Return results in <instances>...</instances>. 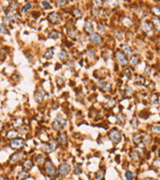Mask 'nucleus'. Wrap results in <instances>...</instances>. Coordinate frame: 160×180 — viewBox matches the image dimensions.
<instances>
[{"mask_svg":"<svg viewBox=\"0 0 160 180\" xmlns=\"http://www.w3.org/2000/svg\"><path fill=\"white\" fill-rule=\"evenodd\" d=\"M65 125H66V119L64 118L62 115H58L56 119L54 120V122H53L52 127H53V129H55V130H61L65 127Z\"/></svg>","mask_w":160,"mask_h":180,"instance_id":"1","label":"nucleus"},{"mask_svg":"<svg viewBox=\"0 0 160 180\" xmlns=\"http://www.w3.org/2000/svg\"><path fill=\"white\" fill-rule=\"evenodd\" d=\"M44 169H45V172L48 174V176H53L55 175L56 173V168L49 159H47L45 161V165H44Z\"/></svg>","mask_w":160,"mask_h":180,"instance_id":"2","label":"nucleus"},{"mask_svg":"<svg viewBox=\"0 0 160 180\" xmlns=\"http://www.w3.org/2000/svg\"><path fill=\"white\" fill-rule=\"evenodd\" d=\"M69 171H70L69 164L68 163H62L59 166V169H58V175L60 177H65L69 174Z\"/></svg>","mask_w":160,"mask_h":180,"instance_id":"3","label":"nucleus"},{"mask_svg":"<svg viewBox=\"0 0 160 180\" xmlns=\"http://www.w3.org/2000/svg\"><path fill=\"white\" fill-rule=\"evenodd\" d=\"M57 142H58V141H57V140H54V139L50 140L49 143H47V144H45V145L42 146V147H43V150L46 151V152H48V153L53 152V151H54L56 148H57Z\"/></svg>","mask_w":160,"mask_h":180,"instance_id":"4","label":"nucleus"},{"mask_svg":"<svg viewBox=\"0 0 160 180\" xmlns=\"http://www.w3.org/2000/svg\"><path fill=\"white\" fill-rule=\"evenodd\" d=\"M109 138L114 142V143H117L121 140V133L119 130L117 129H112L110 132H109Z\"/></svg>","mask_w":160,"mask_h":180,"instance_id":"5","label":"nucleus"},{"mask_svg":"<svg viewBox=\"0 0 160 180\" xmlns=\"http://www.w3.org/2000/svg\"><path fill=\"white\" fill-rule=\"evenodd\" d=\"M24 145V140L21 138H14L10 141V147L12 149H17V148H20Z\"/></svg>","mask_w":160,"mask_h":180,"instance_id":"6","label":"nucleus"},{"mask_svg":"<svg viewBox=\"0 0 160 180\" xmlns=\"http://www.w3.org/2000/svg\"><path fill=\"white\" fill-rule=\"evenodd\" d=\"M116 59L118 60V62L120 63L121 65H125V64H127V59H126V57H125L124 53H123V52H121L120 50L116 52Z\"/></svg>","mask_w":160,"mask_h":180,"instance_id":"7","label":"nucleus"},{"mask_svg":"<svg viewBox=\"0 0 160 180\" xmlns=\"http://www.w3.org/2000/svg\"><path fill=\"white\" fill-rule=\"evenodd\" d=\"M89 39H90V41H92L93 43H95V44H101L102 43L101 36H99L98 34H96V33H91L89 35Z\"/></svg>","mask_w":160,"mask_h":180,"instance_id":"8","label":"nucleus"},{"mask_svg":"<svg viewBox=\"0 0 160 180\" xmlns=\"http://www.w3.org/2000/svg\"><path fill=\"white\" fill-rule=\"evenodd\" d=\"M48 19H49L50 22L56 23V22H58V21L60 20V16H59V14L56 13V12H51V13L48 15Z\"/></svg>","mask_w":160,"mask_h":180,"instance_id":"9","label":"nucleus"},{"mask_svg":"<svg viewBox=\"0 0 160 180\" xmlns=\"http://www.w3.org/2000/svg\"><path fill=\"white\" fill-rule=\"evenodd\" d=\"M142 29L145 31L147 34H150V35L153 34V30L151 28V25H150V23H148L147 21H144V22H142Z\"/></svg>","mask_w":160,"mask_h":180,"instance_id":"10","label":"nucleus"},{"mask_svg":"<svg viewBox=\"0 0 160 180\" xmlns=\"http://www.w3.org/2000/svg\"><path fill=\"white\" fill-rule=\"evenodd\" d=\"M44 96H45V92L42 90V89L38 90V91L35 92V94H34V98H35V100H36L37 102H41L42 100H43Z\"/></svg>","mask_w":160,"mask_h":180,"instance_id":"11","label":"nucleus"},{"mask_svg":"<svg viewBox=\"0 0 160 180\" xmlns=\"http://www.w3.org/2000/svg\"><path fill=\"white\" fill-rule=\"evenodd\" d=\"M24 154L25 153H23V152H16L15 154H13L11 157H10V161H11V162L19 161L20 159H22V157L24 156Z\"/></svg>","mask_w":160,"mask_h":180,"instance_id":"12","label":"nucleus"},{"mask_svg":"<svg viewBox=\"0 0 160 180\" xmlns=\"http://www.w3.org/2000/svg\"><path fill=\"white\" fill-rule=\"evenodd\" d=\"M57 141L62 144V145H65L67 143V136L65 133H58L57 135Z\"/></svg>","mask_w":160,"mask_h":180,"instance_id":"13","label":"nucleus"},{"mask_svg":"<svg viewBox=\"0 0 160 180\" xmlns=\"http://www.w3.org/2000/svg\"><path fill=\"white\" fill-rule=\"evenodd\" d=\"M104 174H105V170L103 168L99 169V170L96 172V175L94 177V180H103L104 179Z\"/></svg>","mask_w":160,"mask_h":180,"instance_id":"14","label":"nucleus"},{"mask_svg":"<svg viewBox=\"0 0 160 180\" xmlns=\"http://www.w3.org/2000/svg\"><path fill=\"white\" fill-rule=\"evenodd\" d=\"M85 30L87 31V32H89L90 34L92 33V31H93V26H92V24H91V20L90 19H86L85 20Z\"/></svg>","mask_w":160,"mask_h":180,"instance_id":"15","label":"nucleus"},{"mask_svg":"<svg viewBox=\"0 0 160 180\" xmlns=\"http://www.w3.org/2000/svg\"><path fill=\"white\" fill-rule=\"evenodd\" d=\"M18 135V131L15 130V129H12V130H9L7 132V137L8 138H16V136Z\"/></svg>","mask_w":160,"mask_h":180,"instance_id":"16","label":"nucleus"},{"mask_svg":"<svg viewBox=\"0 0 160 180\" xmlns=\"http://www.w3.org/2000/svg\"><path fill=\"white\" fill-rule=\"evenodd\" d=\"M98 85L99 86H101L104 90H106V91H109L110 89H111V86H112V84L110 83V82H107V83H98Z\"/></svg>","mask_w":160,"mask_h":180,"instance_id":"17","label":"nucleus"},{"mask_svg":"<svg viewBox=\"0 0 160 180\" xmlns=\"http://www.w3.org/2000/svg\"><path fill=\"white\" fill-rule=\"evenodd\" d=\"M68 34H69V36L71 38H76V36H77V30L74 28V27H71L68 30Z\"/></svg>","mask_w":160,"mask_h":180,"instance_id":"18","label":"nucleus"},{"mask_svg":"<svg viewBox=\"0 0 160 180\" xmlns=\"http://www.w3.org/2000/svg\"><path fill=\"white\" fill-rule=\"evenodd\" d=\"M142 138H143V133H137V134H135L133 136V139H134V141L136 143L141 142V140H143Z\"/></svg>","mask_w":160,"mask_h":180,"instance_id":"19","label":"nucleus"},{"mask_svg":"<svg viewBox=\"0 0 160 180\" xmlns=\"http://www.w3.org/2000/svg\"><path fill=\"white\" fill-rule=\"evenodd\" d=\"M121 48H122V50H124V52H125V53H126L127 55H131V54H132V51H131L130 47L128 46V45L123 44V45L121 46Z\"/></svg>","mask_w":160,"mask_h":180,"instance_id":"20","label":"nucleus"},{"mask_svg":"<svg viewBox=\"0 0 160 180\" xmlns=\"http://www.w3.org/2000/svg\"><path fill=\"white\" fill-rule=\"evenodd\" d=\"M32 166H33V164H32V161H31V160L27 159V160H25V161H24L23 167H24L25 169H31V168H32Z\"/></svg>","mask_w":160,"mask_h":180,"instance_id":"21","label":"nucleus"},{"mask_svg":"<svg viewBox=\"0 0 160 180\" xmlns=\"http://www.w3.org/2000/svg\"><path fill=\"white\" fill-rule=\"evenodd\" d=\"M32 8V5L30 4V3H27V4H25L23 7H22V9H21V12L22 13H25V12H27L29 9H31Z\"/></svg>","mask_w":160,"mask_h":180,"instance_id":"22","label":"nucleus"},{"mask_svg":"<svg viewBox=\"0 0 160 180\" xmlns=\"http://www.w3.org/2000/svg\"><path fill=\"white\" fill-rule=\"evenodd\" d=\"M27 177H28L27 172L21 171V172H19V174H18V176H17V179H18V180H21L22 178H27Z\"/></svg>","mask_w":160,"mask_h":180,"instance_id":"23","label":"nucleus"},{"mask_svg":"<svg viewBox=\"0 0 160 180\" xmlns=\"http://www.w3.org/2000/svg\"><path fill=\"white\" fill-rule=\"evenodd\" d=\"M59 57H60V59H67V58H68L67 52H66L65 50H62L60 53H59Z\"/></svg>","mask_w":160,"mask_h":180,"instance_id":"24","label":"nucleus"},{"mask_svg":"<svg viewBox=\"0 0 160 180\" xmlns=\"http://www.w3.org/2000/svg\"><path fill=\"white\" fill-rule=\"evenodd\" d=\"M46 58H51L52 56H53V48H49L47 51H46V53H45V55H44Z\"/></svg>","mask_w":160,"mask_h":180,"instance_id":"25","label":"nucleus"},{"mask_svg":"<svg viewBox=\"0 0 160 180\" xmlns=\"http://www.w3.org/2000/svg\"><path fill=\"white\" fill-rule=\"evenodd\" d=\"M152 21H153V23H154L155 27H156V28H157L158 30H160V20H159L158 18L154 17V18L152 19Z\"/></svg>","mask_w":160,"mask_h":180,"instance_id":"26","label":"nucleus"},{"mask_svg":"<svg viewBox=\"0 0 160 180\" xmlns=\"http://www.w3.org/2000/svg\"><path fill=\"white\" fill-rule=\"evenodd\" d=\"M49 36L51 37V38H54V39H57L58 38V36H59V33L57 32L56 30H53L52 32H50L49 33Z\"/></svg>","mask_w":160,"mask_h":180,"instance_id":"27","label":"nucleus"},{"mask_svg":"<svg viewBox=\"0 0 160 180\" xmlns=\"http://www.w3.org/2000/svg\"><path fill=\"white\" fill-rule=\"evenodd\" d=\"M6 17H8L9 19H16V18H17V16L14 14V12H13V11H9V12H7V13H6Z\"/></svg>","mask_w":160,"mask_h":180,"instance_id":"28","label":"nucleus"},{"mask_svg":"<svg viewBox=\"0 0 160 180\" xmlns=\"http://www.w3.org/2000/svg\"><path fill=\"white\" fill-rule=\"evenodd\" d=\"M151 130L153 132H156V133H159L160 132V125H154L151 127Z\"/></svg>","mask_w":160,"mask_h":180,"instance_id":"29","label":"nucleus"},{"mask_svg":"<svg viewBox=\"0 0 160 180\" xmlns=\"http://www.w3.org/2000/svg\"><path fill=\"white\" fill-rule=\"evenodd\" d=\"M122 22H123V23H124V25H126V26L131 25V20H130L129 18H127V17H125V18L123 19Z\"/></svg>","mask_w":160,"mask_h":180,"instance_id":"30","label":"nucleus"},{"mask_svg":"<svg viewBox=\"0 0 160 180\" xmlns=\"http://www.w3.org/2000/svg\"><path fill=\"white\" fill-rule=\"evenodd\" d=\"M131 125H132L133 128H136V127L138 126V122H137L136 117H133V118H132V120H131Z\"/></svg>","mask_w":160,"mask_h":180,"instance_id":"31","label":"nucleus"},{"mask_svg":"<svg viewBox=\"0 0 160 180\" xmlns=\"http://www.w3.org/2000/svg\"><path fill=\"white\" fill-rule=\"evenodd\" d=\"M73 15L74 16H76V17H79V16H81V11L79 9H74V11H73Z\"/></svg>","mask_w":160,"mask_h":180,"instance_id":"32","label":"nucleus"},{"mask_svg":"<svg viewBox=\"0 0 160 180\" xmlns=\"http://www.w3.org/2000/svg\"><path fill=\"white\" fill-rule=\"evenodd\" d=\"M137 60H138V57H137L136 55H134V56H132V58H131V61H130V63H131V64H133V65H135L136 63H137Z\"/></svg>","mask_w":160,"mask_h":180,"instance_id":"33","label":"nucleus"},{"mask_svg":"<svg viewBox=\"0 0 160 180\" xmlns=\"http://www.w3.org/2000/svg\"><path fill=\"white\" fill-rule=\"evenodd\" d=\"M125 176H126V179L127 180H132V173L130 171H127L126 174H125Z\"/></svg>","mask_w":160,"mask_h":180,"instance_id":"34","label":"nucleus"},{"mask_svg":"<svg viewBox=\"0 0 160 180\" xmlns=\"http://www.w3.org/2000/svg\"><path fill=\"white\" fill-rule=\"evenodd\" d=\"M9 20H10V19H9L8 17H4L3 20H2V24H3V25H8V24H9Z\"/></svg>","mask_w":160,"mask_h":180,"instance_id":"35","label":"nucleus"},{"mask_svg":"<svg viewBox=\"0 0 160 180\" xmlns=\"http://www.w3.org/2000/svg\"><path fill=\"white\" fill-rule=\"evenodd\" d=\"M150 98H151V101H152L153 103H157V98H158V97H157V95H156V94L151 95V97H150Z\"/></svg>","mask_w":160,"mask_h":180,"instance_id":"36","label":"nucleus"},{"mask_svg":"<svg viewBox=\"0 0 160 180\" xmlns=\"http://www.w3.org/2000/svg\"><path fill=\"white\" fill-rule=\"evenodd\" d=\"M20 123H22V119H21V118H18V119H16V120L14 121V125H15V126H20V125H21Z\"/></svg>","mask_w":160,"mask_h":180,"instance_id":"37","label":"nucleus"},{"mask_svg":"<svg viewBox=\"0 0 160 180\" xmlns=\"http://www.w3.org/2000/svg\"><path fill=\"white\" fill-rule=\"evenodd\" d=\"M42 162H43V156H42V155H38V157H37V163L38 164L39 163L41 164Z\"/></svg>","mask_w":160,"mask_h":180,"instance_id":"38","label":"nucleus"},{"mask_svg":"<svg viewBox=\"0 0 160 180\" xmlns=\"http://www.w3.org/2000/svg\"><path fill=\"white\" fill-rule=\"evenodd\" d=\"M116 37H117V39L118 40H122L123 39V33H116Z\"/></svg>","mask_w":160,"mask_h":180,"instance_id":"39","label":"nucleus"},{"mask_svg":"<svg viewBox=\"0 0 160 180\" xmlns=\"http://www.w3.org/2000/svg\"><path fill=\"white\" fill-rule=\"evenodd\" d=\"M152 10H153V11H154L156 14H160V8H158V7L155 6V7L152 8Z\"/></svg>","mask_w":160,"mask_h":180,"instance_id":"40","label":"nucleus"},{"mask_svg":"<svg viewBox=\"0 0 160 180\" xmlns=\"http://www.w3.org/2000/svg\"><path fill=\"white\" fill-rule=\"evenodd\" d=\"M40 3H41V5L43 6V7H47V6H49V2H48V1H41Z\"/></svg>","mask_w":160,"mask_h":180,"instance_id":"41","label":"nucleus"},{"mask_svg":"<svg viewBox=\"0 0 160 180\" xmlns=\"http://www.w3.org/2000/svg\"><path fill=\"white\" fill-rule=\"evenodd\" d=\"M136 78H137V83H138V84H140L141 82H144V79H143L142 77H140V76H137Z\"/></svg>","mask_w":160,"mask_h":180,"instance_id":"42","label":"nucleus"},{"mask_svg":"<svg viewBox=\"0 0 160 180\" xmlns=\"http://www.w3.org/2000/svg\"><path fill=\"white\" fill-rule=\"evenodd\" d=\"M57 3H58V5L62 6V5H65L67 3V1H57Z\"/></svg>","mask_w":160,"mask_h":180,"instance_id":"43","label":"nucleus"},{"mask_svg":"<svg viewBox=\"0 0 160 180\" xmlns=\"http://www.w3.org/2000/svg\"><path fill=\"white\" fill-rule=\"evenodd\" d=\"M80 171H81V169L79 168V165H78V166L75 168V173H76V174H78V173H80Z\"/></svg>","mask_w":160,"mask_h":180,"instance_id":"44","label":"nucleus"},{"mask_svg":"<svg viewBox=\"0 0 160 180\" xmlns=\"http://www.w3.org/2000/svg\"><path fill=\"white\" fill-rule=\"evenodd\" d=\"M88 52H89V54H90V56L93 58V56H94V51L92 50V49H89L88 50Z\"/></svg>","mask_w":160,"mask_h":180,"instance_id":"45","label":"nucleus"},{"mask_svg":"<svg viewBox=\"0 0 160 180\" xmlns=\"http://www.w3.org/2000/svg\"><path fill=\"white\" fill-rule=\"evenodd\" d=\"M154 164H155L157 167H160V160H155V161H154Z\"/></svg>","mask_w":160,"mask_h":180,"instance_id":"46","label":"nucleus"},{"mask_svg":"<svg viewBox=\"0 0 160 180\" xmlns=\"http://www.w3.org/2000/svg\"><path fill=\"white\" fill-rule=\"evenodd\" d=\"M130 75H131V74H130V71H129V70H126V77H127V78H130Z\"/></svg>","mask_w":160,"mask_h":180,"instance_id":"47","label":"nucleus"},{"mask_svg":"<svg viewBox=\"0 0 160 180\" xmlns=\"http://www.w3.org/2000/svg\"><path fill=\"white\" fill-rule=\"evenodd\" d=\"M126 91H127L126 93H127V94H129V95H130V94L132 93V91H131V89H130L129 87H127V88H126Z\"/></svg>","mask_w":160,"mask_h":180,"instance_id":"48","label":"nucleus"},{"mask_svg":"<svg viewBox=\"0 0 160 180\" xmlns=\"http://www.w3.org/2000/svg\"><path fill=\"white\" fill-rule=\"evenodd\" d=\"M94 3H95V5H97V6H101V5H102V4H101V3H102L101 1H94Z\"/></svg>","mask_w":160,"mask_h":180,"instance_id":"49","label":"nucleus"},{"mask_svg":"<svg viewBox=\"0 0 160 180\" xmlns=\"http://www.w3.org/2000/svg\"><path fill=\"white\" fill-rule=\"evenodd\" d=\"M99 31H100V32H102V33L105 31V30L103 29V26H102V25H100V26H99Z\"/></svg>","mask_w":160,"mask_h":180,"instance_id":"50","label":"nucleus"},{"mask_svg":"<svg viewBox=\"0 0 160 180\" xmlns=\"http://www.w3.org/2000/svg\"><path fill=\"white\" fill-rule=\"evenodd\" d=\"M118 119H119V120L121 119V121H123V120H124V117H123V115H122V114H120V115L118 116Z\"/></svg>","mask_w":160,"mask_h":180,"instance_id":"51","label":"nucleus"},{"mask_svg":"<svg viewBox=\"0 0 160 180\" xmlns=\"http://www.w3.org/2000/svg\"><path fill=\"white\" fill-rule=\"evenodd\" d=\"M4 31H5L4 30V25H2L1 26V33H4Z\"/></svg>","mask_w":160,"mask_h":180,"instance_id":"52","label":"nucleus"},{"mask_svg":"<svg viewBox=\"0 0 160 180\" xmlns=\"http://www.w3.org/2000/svg\"><path fill=\"white\" fill-rule=\"evenodd\" d=\"M143 180H154V179H152V178H144Z\"/></svg>","mask_w":160,"mask_h":180,"instance_id":"53","label":"nucleus"},{"mask_svg":"<svg viewBox=\"0 0 160 180\" xmlns=\"http://www.w3.org/2000/svg\"><path fill=\"white\" fill-rule=\"evenodd\" d=\"M158 156H159V157H160V149H159V150H158Z\"/></svg>","mask_w":160,"mask_h":180,"instance_id":"54","label":"nucleus"},{"mask_svg":"<svg viewBox=\"0 0 160 180\" xmlns=\"http://www.w3.org/2000/svg\"><path fill=\"white\" fill-rule=\"evenodd\" d=\"M159 50H160V46H159Z\"/></svg>","mask_w":160,"mask_h":180,"instance_id":"55","label":"nucleus"}]
</instances>
